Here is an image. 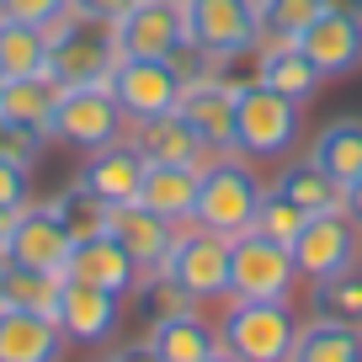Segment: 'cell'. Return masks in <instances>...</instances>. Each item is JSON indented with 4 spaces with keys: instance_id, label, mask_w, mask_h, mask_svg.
<instances>
[{
    "instance_id": "cb8c5ba5",
    "label": "cell",
    "mask_w": 362,
    "mask_h": 362,
    "mask_svg": "<svg viewBox=\"0 0 362 362\" xmlns=\"http://www.w3.org/2000/svg\"><path fill=\"white\" fill-rule=\"evenodd\" d=\"M309 160H315L336 187L357 181L362 176V117H336V123H325L315 134V144H309Z\"/></svg>"
},
{
    "instance_id": "e0dca14e",
    "label": "cell",
    "mask_w": 362,
    "mask_h": 362,
    "mask_svg": "<svg viewBox=\"0 0 362 362\" xmlns=\"http://www.w3.org/2000/svg\"><path fill=\"white\" fill-rule=\"evenodd\" d=\"M128 144L139 149V155L149 160V165H192V170H203L208 160V149H203V139L192 134V123L181 112H165V117H139V123H128Z\"/></svg>"
},
{
    "instance_id": "f1b7e54d",
    "label": "cell",
    "mask_w": 362,
    "mask_h": 362,
    "mask_svg": "<svg viewBox=\"0 0 362 362\" xmlns=\"http://www.w3.org/2000/svg\"><path fill=\"white\" fill-rule=\"evenodd\" d=\"M0 75L6 80H27V75H48V33L0 16Z\"/></svg>"
},
{
    "instance_id": "5bb4252c",
    "label": "cell",
    "mask_w": 362,
    "mask_h": 362,
    "mask_svg": "<svg viewBox=\"0 0 362 362\" xmlns=\"http://www.w3.org/2000/svg\"><path fill=\"white\" fill-rule=\"evenodd\" d=\"M54 320H59V330H64V341H75V346H107V341L117 336V325H123V298L107 293V288L64 277Z\"/></svg>"
},
{
    "instance_id": "60d3db41",
    "label": "cell",
    "mask_w": 362,
    "mask_h": 362,
    "mask_svg": "<svg viewBox=\"0 0 362 362\" xmlns=\"http://www.w3.org/2000/svg\"><path fill=\"white\" fill-rule=\"evenodd\" d=\"M325 11H336V16H357V22H362V0H325Z\"/></svg>"
},
{
    "instance_id": "4dcf8cb0",
    "label": "cell",
    "mask_w": 362,
    "mask_h": 362,
    "mask_svg": "<svg viewBox=\"0 0 362 362\" xmlns=\"http://www.w3.org/2000/svg\"><path fill=\"white\" fill-rule=\"evenodd\" d=\"M309 304H315V315L362 330V267L341 272V277H325V283H309Z\"/></svg>"
},
{
    "instance_id": "ffe728a7",
    "label": "cell",
    "mask_w": 362,
    "mask_h": 362,
    "mask_svg": "<svg viewBox=\"0 0 362 362\" xmlns=\"http://www.w3.org/2000/svg\"><path fill=\"white\" fill-rule=\"evenodd\" d=\"M256 80L267 90H277V96H288V102H315L320 86H325V75H320L315 64H309V54L298 43H283V37H261L256 48Z\"/></svg>"
},
{
    "instance_id": "ee69618b",
    "label": "cell",
    "mask_w": 362,
    "mask_h": 362,
    "mask_svg": "<svg viewBox=\"0 0 362 362\" xmlns=\"http://www.w3.org/2000/svg\"><path fill=\"white\" fill-rule=\"evenodd\" d=\"M102 362H117V357H102Z\"/></svg>"
},
{
    "instance_id": "8d00e7d4",
    "label": "cell",
    "mask_w": 362,
    "mask_h": 362,
    "mask_svg": "<svg viewBox=\"0 0 362 362\" xmlns=\"http://www.w3.org/2000/svg\"><path fill=\"white\" fill-rule=\"evenodd\" d=\"M64 11H69V0H0V16L27 22V27H43V33H48Z\"/></svg>"
},
{
    "instance_id": "f35d334b",
    "label": "cell",
    "mask_w": 362,
    "mask_h": 362,
    "mask_svg": "<svg viewBox=\"0 0 362 362\" xmlns=\"http://www.w3.org/2000/svg\"><path fill=\"white\" fill-rule=\"evenodd\" d=\"M341 214H346L351 224L362 229V176H357V181H346V187H341Z\"/></svg>"
},
{
    "instance_id": "ac0fdd59",
    "label": "cell",
    "mask_w": 362,
    "mask_h": 362,
    "mask_svg": "<svg viewBox=\"0 0 362 362\" xmlns=\"http://www.w3.org/2000/svg\"><path fill=\"white\" fill-rule=\"evenodd\" d=\"M298 48L309 54V64H315L325 80H346V75L362 69V22L357 16L325 11L304 37H298Z\"/></svg>"
},
{
    "instance_id": "6da1fadb",
    "label": "cell",
    "mask_w": 362,
    "mask_h": 362,
    "mask_svg": "<svg viewBox=\"0 0 362 362\" xmlns=\"http://www.w3.org/2000/svg\"><path fill=\"white\" fill-rule=\"evenodd\" d=\"M267 197V181L256 176L245 155H214L203 165V181H197V229H214V235L235 240L256 224V208Z\"/></svg>"
},
{
    "instance_id": "ba28073f",
    "label": "cell",
    "mask_w": 362,
    "mask_h": 362,
    "mask_svg": "<svg viewBox=\"0 0 362 362\" xmlns=\"http://www.w3.org/2000/svg\"><path fill=\"white\" fill-rule=\"evenodd\" d=\"M288 250H293V267L304 283H325V277L362 267V229L346 214H309Z\"/></svg>"
},
{
    "instance_id": "d6986e66",
    "label": "cell",
    "mask_w": 362,
    "mask_h": 362,
    "mask_svg": "<svg viewBox=\"0 0 362 362\" xmlns=\"http://www.w3.org/2000/svg\"><path fill=\"white\" fill-rule=\"evenodd\" d=\"M64 277H75V283H90V288H107V293L128 298V293L139 288V277H144V272L134 267V256H128V250L117 245L112 235H90V240H80V245L69 250Z\"/></svg>"
},
{
    "instance_id": "8fae6325",
    "label": "cell",
    "mask_w": 362,
    "mask_h": 362,
    "mask_svg": "<svg viewBox=\"0 0 362 362\" xmlns=\"http://www.w3.org/2000/svg\"><path fill=\"white\" fill-rule=\"evenodd\" d=\"M235 90L240 80H224L214 69H203V75H192L181 86L176 112L192 123V134L203 139L208 155H235Z\"/></svg>"
},
{
    "instance_id": "52a82bcc",
    "label": "cell",
    "mask_w": 362,
    "mask_h": 362,
    "mask_svg": "<svg viewBox=\"0 0 362 362\" xmlns=\"http://www.w3.org/2000/svg\"><path fill=\"white\" fill-rule=\"evenodd\" d=\"M293 283L298 267L288 245L256 235V229L229 240V298H288Z\"/></svg>"
},
{
    "instance_id": "d6a6232c",
    "label": "cell",
    "mask_w": 362,
    "mask_h": 362,
    "mask_svg": "<svg viewBox=\"0 0 362 362\" xmlns=\"http://www.w3.org/2000/svg\"><path fill=\"white\" fill-rule=\"evenodd\" d=\"M320 16H325V0H261V27L283 43H298Z\"/></svg>"
},
{
    "instance_id": "f546056e",
    "label": "cell",
    "mask_w": 362,
    "mask_h": 362,
    "mask_svg": "<svg viewBox=\"0 0 362 362\" xmlns=\"http://www.w3.org/2000/svg\"><path fill=\"white\" fill-rule=\"evenodd\" d=\"M128 298H134L139 320H144L149 330L165 325V320H176V315H192V309H203L192 293H187V288L176 283V277H170V272H144V277H139V288H134Z\"/></svg>"
},
{
    "instance_id": "3957f363",
    "label": "cell",
    "mask_w": 362,
    "mask_h": 362,
    "mask_svg": "<svg viewBox=\"0 0 362 362\" xmlns=\"http://www.w3.org/2000/svg\"><path fill=\"white\" fill-rule=\"evenodd\" d=\"M304 139V107L267 90L261 80H240L235 90V155L245 160H283Z\"/></svg>"
},
{
    "instance_id": "f6af8a7d",
    "label": "cell",
    "mask_w": 362,
    "mask_h": 362,
    "mask_svg": "<svg viewBox=\"0 0 362 362\" xmlns=\"http://www.w3.org/2000/svg\"><path fill=\"white\" fill-rule=\"evenodd\" d=\"M0 86H6V75H0Z\"/></svg>"
},
{
    "instance_id": "603a6c76",
    "label": "cell",
    "mask_w": 362,
    "mask_h": 362,
    "mask_svg": "<svg viewBox=\"0 0 362 362\" xmlns=\"http://www.w3.org/2000/svg\"><path fill=\"white\" fill-rule=\"evenodd\" d=\"M149 346L160 351V362H208L224 341H218L214 320H203V309H192V315H176L165 325H155L149 330Z\"/></svg>"
},
{
    "instance_id": "30bf717a",
    "label": "cell",
    "mask_w": 362,
    "mask_h": 362,
    "mask_svg": "<svg viewBox=\"0 0 362 362\" xmlns=\"http://www.w3.org/2000/svg\"><path fill=\"white\" fill-rule=\"evenodd\" d=\"M107 86H112L117 107L128 112V123H139V117H165V112H176L187 75H181L170 59H117V69H112V80H107Z\"/></svg>"
},
{
    "instance_id": "74e56055",
    "label": "cell",
    "mask_w": 362,
    "mask_h": 362,
    "mask_svg": "<svg viewBox=\"0 0 362 362\" xmlns=\"http://www.w3.org/2000/svg\"><path fill=\"white\" fill-rule=\"evenodd\" d=\"M139 0H69V11L86 16V22H102V27H117Z\"/></svg>"
},
{
    "instance_id": "ab89813d",
    "label": "cell",
    "mask_w": 362,
    "mask_h": 362,
    "mask_svg": "<svg viewBox=\"0 0 362 362\" xmlns=\"http://www.w3.org/2000/svg\"><path fill=\"white\" fill-rule=\"evenodd\" d=\"M112 357H117V362H160V351L149 346V336H144V341H128V346H117Z\"/></svg>"
},
{
    "instance_id": "d4e9b609",
    "label": "cell",
    "mask_w": 362,
    "mask_h": 362,
    "mask_svg": "<svg viewBox=\"0 0 362 362\" xmlns=\"http://www.w3.org/2000/svg\"><path fill=\"white\" fill-rule=\"evenodd\" d=\"M54 107H59V80L54 75H27V80H6L0 86V117H11L16 128L48 134L54 128Z\"/></svg>"
},
{
    "instance_id": "9a60e30c",
    "label": "cell",
    "mask_w": 362,
    "mask_h": 362,
    "mask_svg": "<svg viewBox=\"0 0 362 362\" xmlns=\"http://www.w3.org/2000/svg\"><path fill=\"white\" fill-rule=\"evenodd\" d=\"M107 235L134 256L139 272H165L170 245H176L181 229L165 224L160 214H149L144 203H117V208H107Z\"/></svg>"
},
{
    "instance_id": "2e32d148",
    "label": "cell",
    "mask_w": 362,
    "mask_h": 362,
    "mask_svg": "<svg viewBox=\"0 0 362 362\" xmlns=\"http://www.w3.org/2000/svg\"><path fill=\"white\" fill-rule=\"evenodd\" d=\"M144 170H149V160L139 155L128 139H117V144L86 155V165H80L75 181L86 187L90 197H102L107 208H117V203H139V192H144Z\"/></svg>"
},
{
    "instance_id": "9c48e42d",
    "label": "cell",
    "mask_w": 362,
    "mask_h": 362,
    "mask_svg": "<svg viewBox=\"0 0 362 362\" xmlns=\"http://www.w3.org/2000/svg\"><path fill=\"white\" fill-rule=\"evenodd\" d=\"M165 272L197 298V304H218V298H229V240L214 235V229L187 224L176 235V245H170Z\"/></svg>"
},
{
    "instance_id": "7402d4cb",
    "label": "cell",
    "mask_w": 362,
    "mask_h": 362,
    "mask_svg": "<svg viewBox=\"0 0 362 362\" xmlns=\"http://www.w3.org/2000/svg\"><path fill=\"white\" fill-rule=\"evenodd\" d=\"M197 181H203V170H192V165H149L139 203H144L149 214H160L165 224L187 229L192 214H197Z\"/></svg>"
},
{
    "instance_id": "7a4b0ae2",
    "label": "cell",
    "mask_w": 362,
    "mask_h": 362,
    "mask_svg": "<svg viewBox=\"0 0 362 362\" xmlns=\"http://www.w3.org/2000/svg\"><path fill=\"white\" fill-rule=\"evenodd\" d=\"M298 325L288 298H229L218 315V341L240 362H293Z\"/></svg>"
},
{
    "instance_id": "4316f807",
    "label": "cell",
    "mask_w": 362,
    "mask_h": 362,
    "mask_svg": "<svg viewBox=\"0 0 362 362\" xmlns=\"http://www.w3.org/2000/svg\"><path fill=\"white\" fill-rule=\"evenodd\" d=\"M293 362H362V330L357 325H341V320H304L298 325V346Z\"/></svg>"
},
{
    "instance_id": "277c9868",
    "label": "cell",
    "mask_w": 362,
    "mask_h": 362,
    "mask_svg": "<svg viewBox=\"0 0 362 362\" xmlns=\"http://www.w3.org/2000/svg\"><path fill=\"white\" fill-rule=\"evenodd\" d=\"M181 22H187V43L214 64L256 54L267 37L261 0H181Z\"/></svg>"
},
{
    "instance_id": "4fadbf2b",
    "label": "cell",
    "mask_w": 362,
    "mask_h": 362,
    "mask_svg": "<svg viewBox=\"0 0 362 362\" xmlns=\"http://www.w3.org/2000/svg\"><path fill=\"white\" fill-rule=\"evenodd\" d=\"M123 59H176L187 48V22L181 0H139L134 11L112 27Z\"/></svg>"
},
{
    "instance_id": "5b68a950",
    "label": "cell",
    "mask_w": 362,
    "mask_h": 362,
    "mask_svg": "<svg viewBox=\"0 0 362 362\" xmlns=\"http://www.w3.org/2000/svg\"><path fill=\"white\" fill-rule=\"evenodd\" d=\"M117 59H123L117 54V37L102 22H86V16L64 11L48 27V75L59 86H107Z\"/></svg>"
},
{
    "instance_id": "83f0119b",
    "label": "cell",
    "mask_w": 362,
    "mask_h": 362,
    "mask_svg": "<svg viewBox=\"0 0 362 362\" xmlns=\"http://www.w3.org/2000/svg\"><path fill=\"white\" fill-rule=\"evenodd\" d=\"M59 293H64V277L0 261V309H33V315H59Z\"/></svg>"
},
{
    "instance_id": "44dd1931",
    "label": "cell",
    "mask_w": 362,
    "mask_h": 362,
    "mask_svg": "<svg viewBox=\"0 0 362 362\" xmlns=\"http://www.w3.org/2000/svg\"><path fill=\"white\" fill-rule=\"evenodd\" d=\"M64 330L54 315L0 309V362H64Z\"/></svg>"
},
{
    "instance_id": "e575fe53",
    "label": "cell",
    "mask_w": 362,
    "mask_h": 362,
    "mask_svg": "<svg viewBox=\"0 0 362 362\" xmlns=\"http://www.w3.org/2000/svg\"><path fill=\"white\" fill-rule=\"evenodd\" d=\"M43 144H48V134H33V128H16L11 117H0V160H16V165L33 170Z\"/></svg>"
},
{
    "instance_id": "b9f144b4",
    "label": "cell",
    "mask_w": 362,
    "mask_h": 362,
    "mask_svg": "<svg viewBox=\"0 0 362 362\" xmlns=\"http://www.w3.org/2000/svg\"><path fill=\"white\" fill-rule=\"evenodd\" d=\"M11 218H16V214H0V261H6V235H11Z\"/></svg>"
},
{
    "instance_id": "1f68e13d",
    "label": "cell",
    "mask_w": 362,
    "mask_h": 362,
    "mask_svg": "<svg viewBox=\"0 0 362 362\" xmlns=\"http://www.w3.org/2000/svg\"><path fill=\"white\" fill-rule=\"evenodd\" d=\"M54 214H59V224L69 229V240H90V235H107V203L102 197H90L86 187H64V192L54 197Z\"/></svg>"
},
{
    "instance_id": "7c38bea8",
    "label": "cell",
    "mask_w": 362,
    "mask_h": 362,
    "mask_svg": "<svg viewBox=\"0 0 362 362\" xmlns=\"http://www.w3.org/2000/svg\"><path fill=\"white\" fill-rule=\"evenodd\" d=\"M69 250H75V240L59 224L54 203H27L22 214L11 218V235H6V261H11V267H33V272L64 277Z\"/></svg>"
},
{
    "instance_id": "836d02e7",
    "label": "cell",
    "mask_w": 362,
    "mask_h": 362,
    "mask_svg": "<svg viewBox=\"0 0 362 362\" xmlns=\"http://www.w3.org/2000/svg\"><path fill=\"white\" fill-rule=\"evenodd\" d=\"M304 218H309V214H304L298 203H288L283 192H272V187H267V197H261L256 224H250V229H256V235H267V240H277V245H293L298 229H304Z\"/></svg>"
},
{
    "instance_id": "8992f818",
    "label": "cell",
    "mask_w": 362,
    "mask_h": 362,
    "mask_svg": "<svg viewBox=\"0 0 362 362\" xmlns=\"http://www.w3.org/2000/svg\"><path fill=\"white\" fill-rule=\"evenodd\" d=\"M48 139L96 155V149L128 139V112L117 107L112 86H59V107H54V128Z\"/></svg>"
},
{
    "instance_id": "d590c367",
    "label": "cell",
    "mask_w": 362,
    "mask_h": 362,
    "mask_svg": "<svg viewBox=\"0 0 362 362\" xmlns=\"http://www.w3.org/2000/svg\"><path fill=\"white\" fill-rule=\"evenodd\" d=\"M27 203H33V170L0 160V214H22Z\"/></svg>"
},
{
    "instance_id": "7bdbcfd3",
    "label": "cell",
    "mask_w": 362,
    "mask_h": 362,
    "mask_svg": "<svg viewBox=\"0 0 362 362\" xmlns=\"http://www.w3.org/2000/svg\"><path fill=\"white\" fill-rule=\"evenodd\" d=\"M208 362H240V357H235V351H224V346H218V351H214Z\"/></svg>"
},
{
    "instance_id": "484cf974",
    "label": "cell",
    "mask_w": 362,
    "mask_h": 362,
    "mask_svg": "<svg viewBox=\"0 0 362 362\" xmlns=\"http://www.w3.org/2000/svg\"><path fill=\"white\" fill-rule=\"evenodd\" d=\"M272 192H283L288 203H298L304 214H341V187L315 165V160H288L277 176H272Z\"/></svg>"
}]
</instances>
